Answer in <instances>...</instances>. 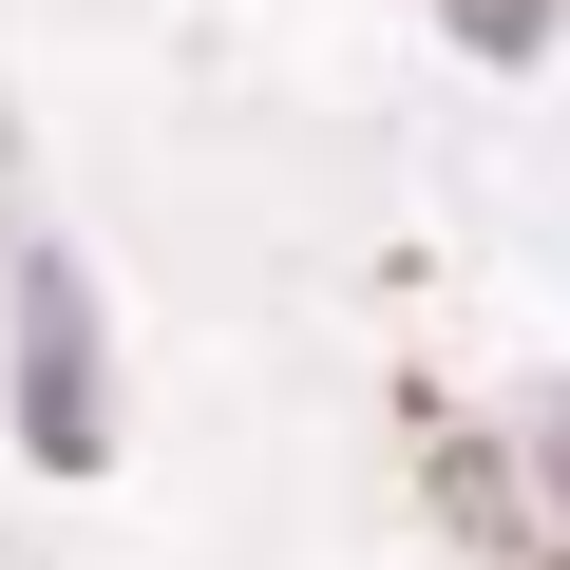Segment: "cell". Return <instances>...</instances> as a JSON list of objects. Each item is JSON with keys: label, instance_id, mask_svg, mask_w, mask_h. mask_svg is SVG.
I'll return each mask as SVG.
<instances>
[{"label": "cell", "instance_id": "6da1fadb", "mask_svg": "<svg viewBox=\"0 0 570 570\" xmlns=\"http://www.w3.org/2000/svg\"><path fill=\"white\" fill-rule=\"evenodd\" d=\"M438 494L494 570H570V400H532V438H438Z\"/></svg>", "mask_w": 570, "mask_h": 570}, {"label": "cell", "instance_id": "7a4b0ae2", "mask_svg": "<svg viewBox=\"0 0 570 570\" xmlns=\"http://www.w3.org/2000/svg\"><path fill=\"white\" fill-rule=\"evenodd\" d=\"M20 438L58 456V475H96V305H77V266L58 247H20Z\"/></svg>", "mask_w": 570, "mask_h": 570}, {"label": "cell", "instance_id": "3957f363", "mask_svg": "<svg viewBox=\"0 0 570 570\" xmlns=\"http://www.w3.org/2000/svg\"><path fill=\"white\" fill-rule=\"evenodd\" d=\"M438 20H456L494 77H513V58H551V0H438Z\"/></svg>", "mask_w": 570, "mask_h": 570}]
</instances>
